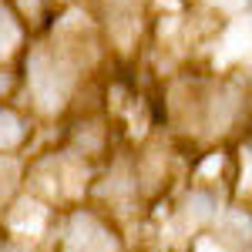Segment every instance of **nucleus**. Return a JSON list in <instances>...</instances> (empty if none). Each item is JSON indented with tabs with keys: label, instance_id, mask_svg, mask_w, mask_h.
I'll return each mask as SVG.
<instances>
[{
	"label": "nucleus",
	"instance_id": "obj_6",
	"mask_svg": "<svg viewBox=\"0 0 252 252\" xmlns=\"http://www.w3.org/2000/svg\"><path fill=\"white\" fill-rule=\"evenodd\" d=\"M14 88H17V74H14V71H10L7 64H0V101L10 94Z\"/></svg>",
	"mask_w": 252,
	"mask_h": 252
},
{
	"label": "nucleus",
	"instance_id": "obj_3",
	"mask_svg": "<svg viewBox=\"0 0 252 252\" xmlns=\"http://www.w3.org/2000/svg\"><path fill=\"white\" fill-rule=\"evenodd\" d=\"M24 40V27H20V14L14 10L10 0H0V64L10 58Z\"/></svg>",
	"mask_w": 252,
	"mask_h": 252
},
{
	"label": "nucleus",
	"instance_id": "obj_2",
	"mask_svg": "<svg viewBox=\"0 0 252 252\" xmlns=\"http://www.w3.org/2000/svg\"><path fill=\"white\" fill-rule=\"evenodd\" d=\"M64 235L67 252H115V232L91 212H74Z\"/></svg>",
	"mask_w": 252,
	"mask_h": 252
},
{
	"label": "nucleus",
	"instance_id": "obj_7",
	"mask_svg": "<svg viewBox=\"0 0 252 252\" xmlns=\"http://www.w3.org/2000/svg\"><path fill=\"white\" fill-rule=\"evenodd\" d=\"M10 3H14V10L24 14V17H31V14H37V10H40V0H10Z\"/></svg>",
	"mask_w": 252,
	"mask_h": 252
},
{
	"label": "nucleus",
	"instance_id": "obj_4",
	"mask_svg": "<svg viewBox=\"0 0 252 252\" xmlns=\"http://www.w3.org/2000/svg\"><path fill=\"white\" fill-rule=\"evenodd\" d=\"M24 138H27V121L17 115V108H10V104L0 101V155L14 152Z\"/></svg>",
	"mask_w": 252,
	"mask_h": 252
},
{
	"label": "nucleus",
	"instance_id": "obj_5",
	"mask_svg": "<svg viewBox=\"0 0 252 252\" xmlns=\"http://www.w3.org/2000/svg\"><path fill=\"white\" fill-rule=\"evenodd\" d=\"M189 205L195 209V215H215L219 212V195H215L212 189H192Z\"/></svg>",
	"mask_w": 252,
	"mask_h": 252
},
{
	"label": "nucleus",
	"instance_id": "obj_1",
	"mask_svg": "<svg viewBox=\"0 0 252 252\" xmlns=\"http://www.w3.org/2000/svg\"><path fill=\"white\" fill-rule=\"evenodd\" d=\"M78 74L81 61L71 58V51L61 40L34 44L27 51V88L37 101V108H44V111H54L71 97Z\"/></svg>",
	"mask_w": 252,
	"mask_h": 252
}]
</instances>
